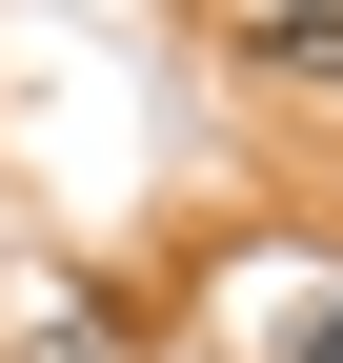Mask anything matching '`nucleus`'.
<instances>
[{
    "instance_id": "1",
    "label": "nucleus",
    "mask_w": 343,
    "mask_h": 363,
    "mask_svg": "<svg viewBox=\"0 0 343 363\" xmlns=\"http://www.w3.org/2000/svg\"><path fill=\"white\" fill-rule=\"evenodd\" d=\"M242 61H263V81H343V0H283V21H242Z\"/></svg>"
},
{
    "instance_id": "3",
    "label": "nucleus",
    "mask_w": 343,
    "mask_h": 363,
    "mask_svg": "<svg viewBox=\"0 0 343 363\" xmlns=\"http://www.w3.org/2000/svg\"><path fill=\"white\" fill-rule=\"evenodd\" d=\"M263 363H343V283H323V303H303V323H283Z\"/></svg>"
},
{
    "instance_id": "2",
    "label": "nucleus",
    "mask_w": 343,
    "mask_h": 363,
    "mask_svg": "<svg viewBox=\"0 0 343 363\" xmlns=\"http://www.w3.org/2000/svg\"><path fill=\"white\" fill-rule=\"evenodd\" d=\"M21 363H142V343H121V303H61V323H40Z\"/></svg>"
}]
</instances>
